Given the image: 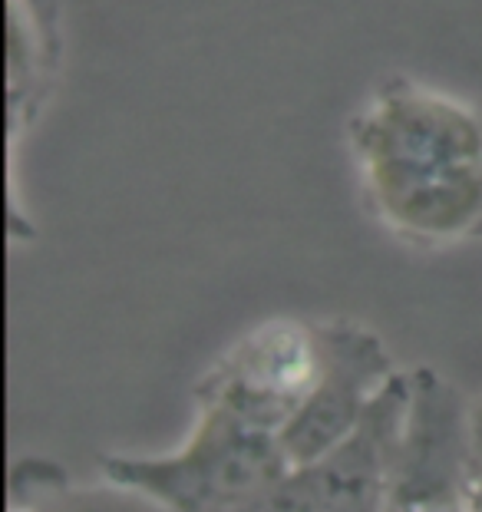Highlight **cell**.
Listing matches in <instances>:
<instances>
[{"mask_svg": "<svg viewBox=\"0 0 482 512\" xmlns=\"http://www.w3.org/2000/svg\"><path fill=\"white\" fill-rule=\"evenodd\" d=\"M370 215L416 248L482 238V103L393 73L347 119Z\"/></svg>", "mask_w": 482, "mask_h": 512, "instance_id": "obj_1", "label": "cell"}, {"mask_svg": "<svg viewBox=\"0 0 482 512\" xmlns=\"http://www.w3.org/2000/svg\"><path fill=\"white\" fill-rule=\"evenodd\" d=\"M281 437L215 403H195L185 440L162 453H109L106 479L169 512H241L288 470Z\"/></svg>", "mask_w": 482, "mask_h": 512, "instance_id": "obj_2", "label": "cell"}, {"mask_svg": "<svg viewBox=\"0 0 482 512\" xmlns=\"http://www.w3.org/2000/svg\"><path fill=\"white\" fill-rule=\"evenodd\" d=\"M473 400L436 367L407 370L383 512H469Z\"/></svg>", "mask_w": 482, "mask_h": 512, "instance_id": "obj_3", "label": "cell"}, {"mask_svg": "<svg viewBox=\"0 0 482 512\" xmlns=\"http://www.w3.org/2000/svg\"><path fill=\"white\" fill-rule=\"evenodd\" d=\"M321 351V321L268 318L195 380V403H215L281 437L311 394Z\"/></svg>", "mask_w": 482, "mask_h": 512, "instance_id": "obj_4", "label": "cell"}, {"mask_svg": "<svg viewBox=\"0 0 482 512\" xmlns=\"http://www.w3.org/2000/svg\"><path fill=\"white\" fill-rule=\"evenodd\" d=\"M321 370L304 407L281 430V446L288 463L314 460L350 433H357L374 403L400 377L390 347L377 331L350 318L321 321Z\"/></svg>", "mask_w": 482, "mask_h": 512, "instance_id": "obj_5", "label": "cell"}, {"mask_svg": "<svg viewBox=\"0 0 482 512\" xmlns=\"http://www.w3.org/2000/svg\"><path fill=\"white\" fill-rule=\"evenodd\" d=\"M407 400V370L383 390L357 433L314 460L291 463L241 512H383L393 440Z\"/></svg>", "mask_w": 482, "mask_h": 512, "instance_id": "obj_6", "label": "cell"}, {"mask_svg": "<svg viewBox=\"0 0 482 512\" xmlns=\"http://www.w3.org/2000/svg\"><path fill=\"white\" fill-rule=\"evenodd\" d=\"M14 512H169L156 499L136 493L129 486H119L103 476V483L93 486H67V483H43L30 489L24 503Z\"/></svg>", "mask_w": 482, "mask_h": 512, "instance_id": "obj_7", "label": "cell"}, {"mask_svg": "<svg viewBox=\"0 0 482 512\" xmlns=\"http://www.w3.org/2000/svg\"><path fill=\"white\" fill-rule=\"evenodd\" d=\"M469 512H482V397L473 400V486H469Z\"/></svg>", "mask_w": 482, "mask_h": 512, "instance_id": "obj_8", "label": "cell"}]
</instances>
